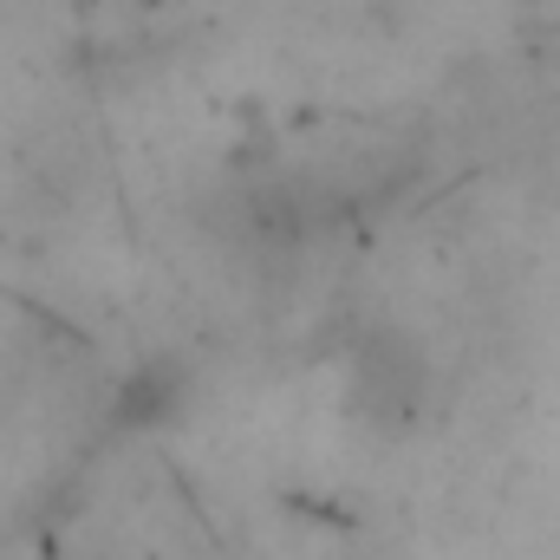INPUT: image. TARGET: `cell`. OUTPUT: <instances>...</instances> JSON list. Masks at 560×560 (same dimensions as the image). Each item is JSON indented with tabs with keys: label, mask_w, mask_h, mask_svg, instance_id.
Returning a JSON list of instances; mask_svg holds the SVG:
<instances>
[{
	"label": "cell",
	"mask_w": 560,
	"mask_h": 560,
	"mask_svg": "<svg viewBox=\"0 0 560 560\" xmlns=\"http://www.w3.org/2000/svg\"><path fill=\"white\" fill-rule=\"evenodd\" d=\"M430 385H436V365L411 326H372L346 359V405L378 436H405L430 411Z\"/></svg>",
	"instance_id": "1"
},
{
	"label": "cell",
	"mask_w": 560,
	"mask_h": 560,
	"mask_svg": "<svg viewBox=\"0 0 560 560\" xmlns=\"http://www.w3.org/2000/svg\"><path fill=\"white\" fill-rule=\"evenodd\" d=\"M176 398H183V365H176V359H156V365H143L138 378L118 392V418L125 423H156V418H170Z\"/></svg>",
	"instance_id": "2"
}]
</instances>
